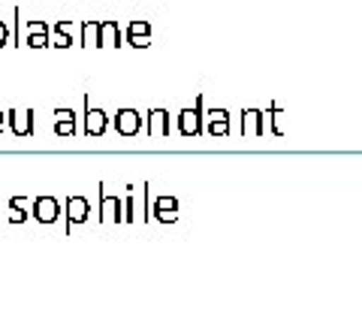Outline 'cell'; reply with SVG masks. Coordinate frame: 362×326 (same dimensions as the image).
Masks as SVG:
<instances>
[{
    "label": "cell",
    "instance_id": "1",
    "mask_svg": "<svg viewBox=\"0 0 362 326\" xmlns=\"http://www.w3.org/2000/svg\"><path fill=\"white\" fill-rule=\"evenodd\" d=\"M109 127V115L103 109H94L90 106V100L85 97V136L88 139H97V136H103Z\"/></svg>",
    "mask_w": 362,
    "mask_h": 326
},
{
    "label": "cell",
    "instance_id": "2",
    "mask_svg": "<svg viewBox=\"0 0 362 326\" xmlns=\"http://www.w3.org/2000/svg\"><path fill=\"white\" fill-rule=\"evenodd\" d=\"M66 233H73V227L85 223L88 215H90V202L85 197H66Z\"/></svg>",
    "mask_w": 362,
    "mask_h": 326
},
{
    "label": "cell",
    "instance_id": "3",
    "mask_svg": "<svg viewBox=\"0 0 362 326\" xmlns=\"http://www.w3.org/2000/svg\"><path fill=\"white\" fill-rule=\"evenodd\" d=\"M30 215L37 218L40 223H54L61 218V202L54 197H37L30 206Z\"/></svg>",
    "mask_w": 362,
    "mask_h": 326
},
{
    "label": "cell",
    "instance_id": "4",
    "mask_svg": "<svg viewBox=\"0 0 362 326\" xmlns=\"http://www.w3.org/2000/svg\"><path fill=\"white\" fill-rule=\"evenodd\" d=\"M6 124H9V130H13L18 139H30L33 136V109H28V112L9 109L6 112Z\"/></svg>",
    "mask_w": 362,
    "mask_h": 326
},
{
    "label": "cell",
    "instance_id": "5",
    "mask_svg": "<svg viewBox=\"0 0 362 326\" xmlns=\"http://www.w3.org/2000/svg\"><path fill=\"white\" fill-rule=\"evenodd\" d=\"M100 187V223H121L124 215H121V197H112L103 190V185Z\"/></svg>",
    "mask_w": 362,
    "mask_h": 326
},
{
    "label": "cell",
    "instance_id": "6",
    "mask_svg": "<svg viewBox=\"0 0 362 326\" xmlns=\"http://www.w3.org/2000/svg\"><path fill=\"white\" fill-rule=\"evenodd\" d=\"M178 130L185 133V136H199L202 133V100H197L194 109H185L178 115Z\"/></svg>",
    "mask_w": 362,
    "mask_h": 326
},
{
    "label": "cell",
    "instance_id": "7",
    "mask_svg": "<svg viewBox=\"0 0 362 326\" xmlns=\"http://www.w3.org/2000/svg\"><path fill=\"white\" fill-rule=\"evenodd\" d=\"M115 130H118V136H136L142 130V115L136 109H118Z\"/></svg>",
    "mask_w": 362,
    "mask_h": 326
},
{
    "label": "cell",
    "instance_id": "8",
    "mask_svg": "<svg viewBox=\"0 0 362 326\" xmlns=\"http://www.w3.org/2000/svg\"><path fill=\"white\" fill-rule=\"evenodd\" d=\"M151 25L148 21H142V18H136V21H130L127 25V42L133 49H148L151 46Z\"/></svg>",
    "mask_w": 362,
    "mask_h": 326
},
{
    "label": "cell",
    "instance_id": "9",
    "mask_svg": "<svg viewBox=\"0 0 362 326\" xmlns=\"http://www.w3.org/2000/svg\"><path fill=\"white\" fill-rule=\"evenodd\" d=\"M78 124H76V112L73 109H58L54 112V136H76Z\"/></svg>",
    "mask_w": 362,
    "mask_h": 326
},
{
    "label": "cell",
    "instance_id": "10",
    "mask_svg": "<svg viewBox=\"0 0 362 326\" xmlns=\"http://www.w3.org/2000/svg\"><path fill=\"white\" fill-rule=\"evenodd\" d=\"M52 40V28L45 21H28V46L30 49H45Z\"/></svg>",
    "mask_w": 362,
    "mask_h": 326
},
{
    "label": "cell",
    "instance_id": "11",
    "mask_svg": "<svg viewBox=\"0 0 362 326\" xmlns=\"http://www.w3.org/2000/svg\"><path fill=\"white\" fill-rule=\"evenodd\" d=\"M121 46V25L112 18H103L100 25V49H118Z\"/></svg>",
    "mask_w": 362,
    "mask_h": 326
},
{
    "label": "cell",
    "instance_id": "12",
    "mask_svg": "<svg viewBox=\"0 0 362 326\" xmlns=\"http://www.w3.org/2000/svg\"><path fill=\"white\" fill-rule=\"evenodd\" d=\"M100 25H103V21H97V18L82 21V25H78V46H85V49L97 46L100 49Z\"/></svg>",
    "mask_w": 362,
    "mask_h": 326
},
{
    "label": "cell",
    "instance_id": "13",
    "mask_svg": "<svg viewBox=\"0 0 362 326\" xmlns=\"http://www.w3.org/2000/svg\"><path fill=\"white\" fill-rule=\"evenodd\" d=\"M145 133H148V136H166V133H169V112L151 109L148 121H145Z\"/></svg>",
    "mask_w": 362,
    "mask_h": 326
},
{
    "label": "cell",
    "instance_id": "14",
    "mask_svg": "<svg viewBox=\"0 0 362 326\" xmlns=\"http://www.w3.org/2000/svg\"><path fill=\"white\" fill-rule=\"evenodd\" d=\"M154 215H157V221L173 223V221L178 218V199H173V197H160V199L154 202Z\"/></svg>",
    "mask_w": 362,
    "mask_h": 326
},
{
    "label": "cell",
    "instance_id": "15",
    "mask_svg": "<svg viewBox=\"0 0 362 326\" xmlns=\"http://www.w3.org/2000/svg\"><path fill=\"white\" fill-rule=\"evenodd\" d=\"M209 133L211 136H226L230 133V115L223 109H214L209 115Z\"/></svg>",
    "mask_w": 362,
    "mask_h": 326
},
{
    "label": "cell",
    "instance_id": "16",
    "mask_svg": "<svg viewBox=\"0 0 362 326\" xmlns=\"http://www.w3.org/2000/svg\"><path fill=\"white\" fill-rule=\"evenodd\" d=\"M242 133H247V136H259L263 133V112H245V124H242Z\"/></svg>",
    "mask_w": 362,
    "mask_h": 326
},
{
    "label": "cell",
    "instance_id": "17",
    "mask_svg": "<svg viewBox=\"0 0 362 326\" xmlns=\"http://www.w3.org/2000/svg\"><path fill=\"white\" fill-rule=\"evenodd\" d=\"M52 46L54 49H70L73 37H70V33H64V30H58V28H52Z\"/></svg>",
    "mask_w": 362,
    "mask_h": 326
},
{
    "label": "cell",
    "instance_id": "18",
    "mask_svg": "<svg viewBox=\"0 0 362 326\" xmlns=\"http://www.w3.org/2000/svg\"><path fill=\"white\" fill-rule=\"evenodd\" d=\"M136 221V199H133V187L127 190V199H124V223Z\"/></svg>",
    "mask_w": 362,
    "mask_h": 326
},
{
    "label": "cell",
    "instance_id": "19",
    "mask_svg": "<svg viewBox=\"0 0 362 326\" xmlns=\"http://www.w3.org/2000/svg\"><path fill=\"white\" fill-rule=\"evenodd\" d=\"M30 211L28 209H16V206H9V223H25L28 221Z\"/></svg>",
    "mask_w": 362,
    "mask_h": 326
},
{
    "label": "cell",
    "instance_id": "20",
    "mask_svg": "<svg viewBox=\"0 0 362 326\" xmlns=\"http://www.w3.org/2000/svg\"><path fill=\"white\" fill-rule=\"evenodd\" d=\"M54 28H58V30H64V33H70V37H73V33L78 30V25H73V21H54Z\"/></svg>",
    "mask_w": 362,
    "mask_h": 326
},
{
    "label": "cell",
    "instance_id": "21",
    "mask_svg": "<svg viewBox=\"0 0 362 326\" xmlns=\"http://www.w3.org/2000/svg\"><path fill=\"white\" fill-rule=\"evenodd\" d=\"M16 46H25V40H21V9H16Z\"/></svg>",
    "mask_w": 362,
    "mask_h": 326
},
{
    "label": "cell",
    "instance_id": "22",
    "mask_svg": "<svg viewBox=\"0 0 362 326\" xmlns=\"http://www.w3.org/2000/svg\"><path fill=\"white\" fill-rule=\"evenodd\" d=\"M6 42H9V28L4 25V21H0V49H4Z\"/></svg>",
    "mask_w": 362,
    "mask_h": 326
},
{
    "label": "cell",
    "instance_id": "23",
    "mask_svg": "<svg viewBox=\"0 0 362 326\" xmlns=\"http://www.w3.org/2000/svg\"><path fill=\"white\" fill-rule=\"evenodd\" d=\"M9 124H6V112H0V133H4Z\"/></svg>",
    "mask_w": 362,
    "mask_h": 326
}]
</instances>
